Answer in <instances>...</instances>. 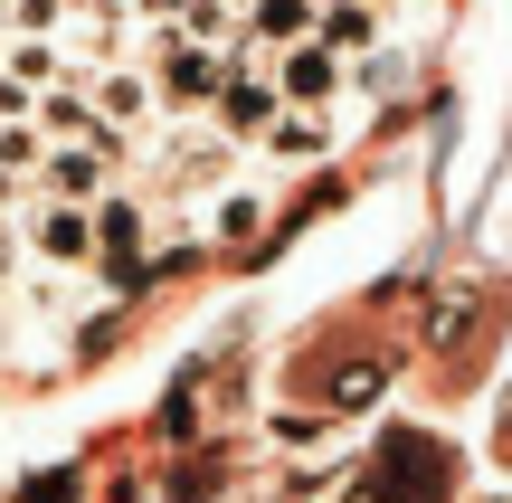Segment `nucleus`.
<instances>
[{"label":"nucleus","instance_id":"f257e3e1","mask_svg":"<svg viewBox=\"0 0 512 503\" xmlns=\"http://www.w3.org/2000/svg\"><path fill=\"white\" fill-rule=\"evenodd\" d=\"M143 67L162 76V105H171V114H190V105H219V86H228V67H238V57H228V48H200V38L152 29Z\"/></svg>","mask_w":512,"mask_h":503},{"label":"nucleus","instance_id":"f03ea898","mask_svg":"<svg viewBox=\"0 0 512 503\" xmlns=\"http://www.w3.org/2000/svg\"><path fill=\"white\" fill-rule=\"evenodd\" d=\"M370 503H446V447L437 437H418V428H399L380 447V466H370Z\"/></svg>","mask_w":512,"mask_h":503},{"label":"nucleus","instance_id":"7ed1b4c3","mask_svg":"<svg viewBox=\"0 0 512 503\" xmlns=\"http://www.w3.org/2000/svg\"><path fill=\"white\" fill-rule=\"evenodd\" d=\"M219 133L228 143H266V124L285 114V95H275V76H266V48H238V67H228V86H219Z\"/></svg>","mask_w":512,"mask_h":503},{"label":"nucleus","instance_id":"20e7f679","mask_svg":"<svg viewBox=\"0 0 512 503\" xmlns=\"http://www.w3.org/2000/svg\"><path fill=\"white\" fill-rule=\"evenodd\" d=\"M114 171H124V143H48V162H38V200L95 209L114 190Z\"/></svg>","mask_w":512,"mask_h":503},{"label":"nucleus","instance_id":"39448f33","mask_svg":"<svg viewBox=\"0 0 512 503\" xmlns=\"http://www.w3.org/2000/svg\"><path fill=\"white\" fill-rule=\"evenodd\" d=\"M266 76H275L285 105H332L351 86V57H332L323 38H294V48H266Z\"/></svg>","mask_w":512,"mask_h":503},{"label":"nucleus","instance_id":"423d86ee","mask_svg":"<svg viewBox=\"0 0 512 503\" xmlns=\"http://www.w3.org/2000/svg\"><path fill=\"white\" fill-rule=\"evenodd\" d=\"M86 95H95V114H105L114 133H124V124H152V114H171V105H162V76H152L143 57H105V67H86Z\"/></svg>","mask_w":512,"mask_h":503},{"label":"nucleus","instance_id":"0eeeda50","mask_svg":"<svg viewBox=\"0 0 512 503\" xmlns=\"http://www.w3.org/2000/svg\"><path fill=\"white\" fill-rule=\"evenodd\" d=\"M19 247H29L38 266H86V257H95V209H76V200L19 209Z\"/></svg>","mask_w":512,"mask_h":503},{"label":"nucleus","instance_id":"6e6552de","mask_svg":"<svg viewBox=\"0 0 512 503\" xmlns=\"http://www.w3.org/2000/svg\"><path fill=\"white\" fill-rule=\"evenodd\" d=\"M256 152H275V162H323L332 152V105H285Z\"/></svg>","mask_w":512,"mask_h":503},{"label":"nucleus","instance_id":"1a4fd4ad","mask_svg":"<svg viewBox=\"0 0 512 503\" xmlns=\"http://www.w3.org/2000/svg\"><path fill=\"white\" fill-rule=\"evenodd\" d=\"M380 29H389V19L370 10V0H323V10H313V38H323L332 57H370Z\"/></svg>","mask_w":512,"mask_h":503},{"label":"nucleus","instance_id":"9d476101","mask_svg":"<svg viewBox=\"0 0 512 503\" xmlns=\"http://www.w3.org/2000/svg\"><path fill=\"white\" fill-rule=\"evenodd\" d=\"M313 10H323V0H247V48H294V38H313Z\"/></svg>","mask_w":512,"mask_h":503},{"label":"nucleus","instance_id":"9b49d317","mask_svg":"<svg viewBox=\"0 0 512 503\" xmlns=\"http://www.w3.org/2000/svg\"><path fill=\"white\" fill-rule=\"evenodd\" d=\"M209 238L219 247H256L266 238V200H256V190H219V200H209Z\"/></svg>","mask_w":512,"mask_h":503},{"label":"nucleus","instance_id":"f8f14e48","mask_svg":"<svg viewBox=\"0 0 512 503\" xmlns=\"http://www.w3.org/2000/svg\"><path fill=\"white\" fill-rule=\"evenodd\" d=\"M380 361H342V371H332V409H361V399H380Z\"/></svg>","mask_w":512,"mask_h":503},{"label":"nucleus","instance_id":"ddd939ff","mask_svg":"<svg viewBox=\"0 0 512 503\" xmlns=\"http://www.w3.org/2000/svg\"><path fill=\"white\" fill-rule=\"evenodd\" d=\"M399 48H370V57H351V86H361V95H399Z\"/></svg>","mask_w":512,"mask_h":503},{"label":"nucleus","instance_id":"4468645a","mask_svg":"<svg viewBox=\"0 0 512 503\" xmlns=\"http://www.w3.org/2000/svg\"><path fill=\"white\" fill-rule=\"evenodd\" d=\"M19 257H29V247H19V209H0V285L19 276Z\"/></svg>","mask_w":512,"mask_h":503},{"label":"nucleus","instance_id":"2eb2a0df","mask_svg":"<svg viewBox=\"0 0 512 503\" xmlns=\"http://www.w3.org/2000/svg\"><path fill=\"white\" fill-rule=\"evenodd\" d=\"M370 10H380V19H389V10H399V0H370Z\"/></svg>","mask_w":512,"mask_h":503},{"label":"nucleus","instance_id":"dca6fc26","mask_svg":"<svg viewBox=\"0 0 512 503\" xmlns=\"http://www.w3.org/2000/svg\"><path fill=\"white\" fill-rule=\"evenodd\" d=\"M503 418H512V399H503Z\"/></svg>","mask_w":512,"mask_h":503}]
</instances>
